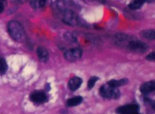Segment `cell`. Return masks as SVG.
Here are the masks:
<instances>
[{"label":"cell","instance_id":"obj_17","mask_svg":"<svg viewBox=\"0 0 155 114\" xmlns=\"http://www.w3.org/2000/svg\"><path fill=\"white\" fill-rule=\"evenodd\" d=\"M56 5H57V8H58V10L61 12L64 11L65 10L68 9L67 8V2L65 0H58Z\"/></svg>","mask_w":155,"mask_h":114},{"label":"cell","instance_id":"obj_6","mask_svg":"<svg viewBox=\"0 0 155 114\" xmlns=\"http://www.w3.org/2000/svg\"><path fill=\"white\" fill-rule=\"evenodd\" d=\"M30 99L32 102L36 104H44L48 101V97L46 94L42 91H34L30 94Z\"/></svg>","mask_w":155,"mask_h":114},{"label":"cell","instance_id":"obj_9","mask_svg":"<svg viewBox=\"0 0 155 114\" xmlns=\"http://www.w3.org/2000/svg\"><path fill=\"white\" fill-rule=\"evenodd\" d=\"M155 90V82L150 81L143 83L140 87V91L144 95H148Z\"/></svg>","mask_w":155,"mask_h":114},{"label":"cell","instance_id":"obj_14","mask_svg":"<svg viewBox=\"0 0 155 114\" xmlns=\"http://www.w3.org/2000/svg\"><path fill=\"white\" fill-rule=\"evenodd\" d=\"M45 0H30V5L33 8L38 9L41 8L44 6Z\"/></svg>","mask_w":155,"mask_h":114},{"label":"cell","instance_id":"obj_15","mask_svg":"<svg viewBox=\"0 0 155 114\" xmlns=\"http://www.w3.org/2000/svg\"><path fill=\"white\" fill-rule=\"evenodd\" d=\"M142 36L145 39L154 40L155 39V31L154 30H144L142 32Z\"/></svg>","mask_w":155,"mask_h":114},{"label":"cell","instance_id":"obj_19","mask_svg":"<svg viewBox=\"0 0 155 114\" xmlns=\"http://www.w3.org/2000/svg\"><path fill=\"white\" fill-rule=\"evenodd\" d=\"M146 59L148 60H151V61H153V60H155V54H154V51L153 52L150 53L148 56L146 57Z\"/></svg>","mask_w":155,"mask_h":114},{"label":"cell","instance_id":"obj_8","mask_svg":"<svg viewBox=\"0 0 155 114\" xmlns=\"http://www.w3.org/2000/svg\"><path fill=\"white\" fill-rule=\"evenodd\" d=\"M82 83H83V80L81 78L77 77H73L68 82V88L72 92H75L81 86Z\"/></svg>","mask_w":155,"mask_h":114},{"label":"cell","instance_id":"obj_10","mask_svg":"<svg viewBox=\"0 0 155 114\" xmlns=\"http://www.w3.org/2000/svg\"><path fill=\"white\" fill-rule=\"evenodd\" d=\"M36 52H37V56L40 61L43 62V63L48 61L49 54H48V51L46 48L42 46L38 47Z\"/></svg>","mask_w":155,"mask_h":114},{"label":"cell","instance_id":"obj_3","mask_svg":"<svg viewBox=\"0 0 155 114\" xmlns=\"http://www.w3.org/2000/svg\"><path fill=\"white\" fill-rule=\"evenodd\" d=\"M130 51H136V52L143 53L148 49V45L146 43L139 40H130L127 45Z\"/></svg>","mask_w":155,"mask_h":114},{"label":"cell","instance_id":"obj_20","mask_svg":"<svg viewBox=\"0 0 155 114\" xmlns=\"http://www.w3.org/2000/svg\"><path fill=\"white\" fill-rule=\"evenodd\" d=\"M4 10V5H3V2L2 1H0V13L3 11Z\"/></svg>","mask_w":155,"mask_h":114},{"label":"cell","instance_id":"obj_2","mask_svg":"<svg viewBox=\"0 0 155 114\" xmlns=\"http://www.w3.org/2000/svg\"><path fill=\"white\" fill-rule=\"evenodd\" d=\"M99 94L102 98L106 99H117L120 96V92L118 88L113 87L108 83L103 85L100 88Z\"/></svg>","mask_w":155,"mask_h":114},{"label":"cell","instance_id":"obj_18","mask_svg":"<svg viewBox=\"0 0 155 114\" xmlns=\"http://www.w3.org/2000/svg\"><path fill=\"white\" fill-rule=\"evenodd\" d=\"M98 80H99V78L97 77H91L89 80V81H88V89H89V90H91V89L94 87V86H95V83H96V82L98 81Z\"/></svg>","mask_w":155,"mask_h":114},{"label":"cell","instance_id":"obj_4","mask_svg":"<svg viewBox=\"0 0 155 114\" xmlns=\"http://www.w3.org/2000/svg\"><path fill=\"white\" fill-rule=\"evenodd\" d=\"M82 54H83V52H82V50L80 48H74L65 51L64 56L65 59L68 60V61L74 62L79 60L82 57Z\"/></svg>","mask_w":155,"mask_h":114},{"label":"cell","instance_id":"obj_7","mask_svg":"<svg viewBox=\"0 0 155 114\" xmlns=\"http://www.w3.org/2000/svg\"><path fill=\"white\" fill-rule=\"evenodd\" d=\"M139 107L137 104H128L118 107L116 110L117 114H139Z\"/></svg>","mask_w":155,"mask_h":114},{"label":"cell","instance_id":"obj_12","mask_svg":"<svg viewBox=\"0 0 155 114\" xmlns=\"http://www.w3.org/2000/svg\"><path fill=\"white\" fill-rule=\"evenodd\" d=\"M145 0H133L129 4V8L131 10H137L142 8L145 4Z\"/></svg>","mask_w":155,"mask_h":114},{"label":"cell","instance_id":"obj_11","mask_svg":"<svg viewBox=\"0 0 155 114\" xmlns=\"http://www.w3.org/2000/svg\"><path fill=\"white\" fill-rule=\"evenodd\" d=\"M83 101V98L80 96L74 97V98H70L67 101L66 105L68 107H75V106L80 105Z\"/></svg>","mask_w":155,"mask_h":114},{"label":"cell","instance_id":"obj_5","mask_svg":"<svg viewBox=\"0 0 155 114\" xmlns=\"http://www.w3.org/2000/svg\"><path fill=\"white\" fill-rule=\"evenodd\" d=\"M63 14V21L65 24L70 26H75L78 23V19L76 14L73 11L67 9L64 11L62 12Z\"/></svg>","mask_w":155,"mask_h":114},{"label":"cell","instance_id":"obj_16","mask_svg":"<svg viewBox=\"0 0 155 114\" xmlns=\"http://www.w3.org/2000/svg\"><path fill=\"white\" fill-rule=\"evenodd\" d=\"M8 70V64L3 57H0V75H4Z\"/></svg>","mask_w":155,"mask_h":114},{"label":"cell","instance_id":"obj_13","mask_svg":"<svg viewBox=\"0 0 155 114\" xmlns=\"http://www.w3.org/2000/svg\"><path fill=\"white\" fill-rule=\"evenodd\" d=\"M109 85L115 88H119L120 86H124V85L127 84L128 83V80L127 79H122V80H112L110 81H109L108 83Z\"/></svg>","mask_w":155,"mask_h":114},{"label":"cell","instance_id":"obj_1","mask_svg":"<svg viewBox=\"0 0 155 114\" xmlns=\"http://www.w3.org/2000/svg\"><path fill=\"white\" fill-rule=\"evenodd\" d=\"M8 30L10 36L18 42H23L27 40V35L24 28L19 22L12 21L8 24Z\"/></svg>","mask_w":155,"mask_h":114}]
</instances>
